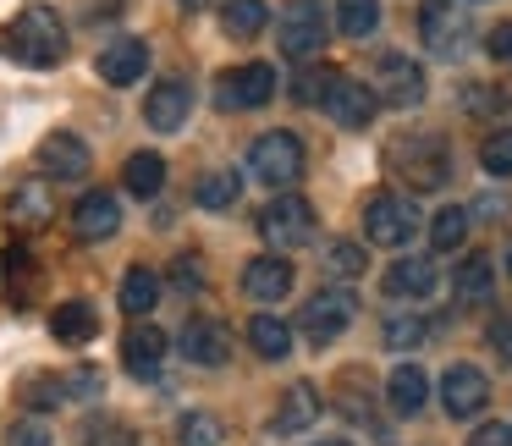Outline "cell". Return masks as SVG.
Instances as JSON below:
<instances>
[{
	"mask_svg": "<svg viewBox=\"0 0 512 446\" xmlns=\"http://www.w3.org/2000/svg\"><path fill=\"white\" fill-rule=\"evenodd\" d=\"M0 50L17 61V67L50 72L67 61V23H61L56 6H23L12 23L0 28Z\"/></svg>",
	"mask_w": 512,
	"mask_h": 446,
	"instance_id": "1",
	"label": "cell"
},
{
	"mask_svg": "<svg viewBox=\"0 0 512 446\" xmlns=\"http://www.w3.org/2000/svg\"><path fill=\"white\" fill-rule=\"evenodd\" d=\"M419 34H424V45H430V56L457 61L468 45H474V17H468L463 0H424Z\"/></svg>",
	"mask_w": 512,
	"mask_h": 446,
	"instance_id": "2",
	"label": "cell"
},
{
	"mask_svg": "<svg viewBox=\"0 0 512 446\" xmlns=\"http://www.w3.org/2000/svg\"><path fill=\"white\" fill-rule=\"evenodd\" d=\"M248 177L265 182V188H292L303 177V144L292 133H259L248 144Z\"/></svg>",
	"mask_w": 512,
	"mask_h": 446,
	"instance_id": "3",
	"label": "cell"
},
{
	"mask_svg": "<svg viewBox=\"0 0 512 446\" xmlns=\"http://www.w3.org/2000/svg\"><path fill=\"white\" fill-rule=\"evenodd\" d=\"M413 232H419V210L408 193H375L364 204V237L375 248H408Z\"/></svg>",
	"mask_w": 512,
	"mask_h": 446,
	"instance_id": "4",
	"label": "cell"
},
{
	"mask_svg": "<svg viewBox=\"0 0 512 446\" xmlns=\"http://www.w3.org/2000/svg\"><path fill=\"white\" fill-rule=\"evenodd\" d=\"M353 314H358V298L347 287H320L309 303H303V314H298V331H303V342H314V347H331L336 336L353 325Z\"/></svg>",
	"mask_w": 512,
	"mask_h": 446,
	"instance_id": "5",
	"label": "cell"
},
{
	"mask_svg": "<svg viewBox=\"0 0 512 446\" xmlns=\"http://www.w3.org/2000/svg\"><path fill=\"white\" fill-rule=\"evenodd\" d=\"M276 100V67L270 61H243L215 78V105L221 111H259Z\"/></svg>",
	"mask_w": 512,
	"mask_h": 446,
	"instance_id": "6",
	"label": "cell"
},
{
	"mask_svg": "<svg viewBox=\"0 0 512 446\" xmlns=\"http://www.w3.org/2000/svg\"><path fill=\"white\" fill-rule=\"evenodd\" d=\"M259 237H265L276 254L303 248V243L314 237V210H309V199H298V193H281L276 204H265V215H259Z\"/></svg>",
	"mask_w": 512,
	"mask_h": 446,
	"instance_id": "7",
	"label": "cell"
},
{
	"mask_svg": "<svg viewBox=\"0 0 512 446\" xmlns=\"http://www.w3.org/2000/svg\"><path fill=\"white\" fill-rule=\"evenodd\" d=\"M276 39H281V56H292V61H314V56H320V45H325L320 0H292L287 12H281Z\"/></svg>",
	"mask_w": 512,
	"mask_h": 446,
	"instance_id": "8",
	"label": "cell"
},
{
	"mask_svg": "<svg viewBox=\"0 0 512 446\" xmlns=\"http://www.w3.org/2000/svg\"><path fill=\"white\" fill-rule=\"evenodd\" d=\"M391 166L413 182V188H441L452 177V155H446L441 138H408V144L391 149Z\"/></svg>",
	"mask_w": 512,
	"mask_h": 446,
	"instance_id": "9",
	"label": "cell"
},
{
	"mask_svg": "<svg viewBox=\"0 0 512 446\" xmlns=\"http://www.w3.org/2000/svg\"><path fill=\"white\" fill-rule=\"evenodd\" d=\"M485 402H490V380H485V369H474V364H452L441 375V408L452 413V419H474V413H485Z\"/></svg>",
	"mask_w": 512,
	"mask_h": 446,
	"instance_id": "10",
	"label": "cell"
},
{
	"mask_svg": "<svg viewBox=\"0 0 512 446\" xmlns=\"http://www.w3.org/2000/svg\"><path fill=\"white\" fill-rule=\"evenodd\" d=\"M375 111H380L375 89H369V83H358V78H336L331 94H325V116H331L336 127H347V133L369 127V122H375Z\"/></svg>",
	"mask_w": 512,
	"mask_h": 446,
	"instance_id": "11",
	"label": "cell"
},
{
	"mask_svg": "<svg viewBox=\"0 0 512 446\" xmlns=\"http://www.w3.org/2000/svg\"><path fill=\"white\" fill-rule=\"evenodd\" d=\"M375 100L397 105V111H408V105L424 100V67L408 56H380V72H375Z\"/></svg>",
	"mask_w": 512,
	"mask_h": 446,
	"instance_id": "12",
	"label": "cell"
},
{
	"mask_svg": "<svg viewBox=\"0 0 512 446\" xmlns=\"http://www.w3.org/2000/svg\"><path fill=\"white\" fill-rule=\"evenodd\" d=\"M39 171H45L50 182H72L89 171V144H83L78 133H45L39 138Z\"/></svg>",
	"mask_w": 512,
	"mask_h": 446,
	"instance_id": "13",
	"label": "cell"
},
{
	"mask_svg": "<svg viewBox=\"0 0 512 446\" xmlns=\"http://www.w3.org/2000/svg\"><path fill=\"white\" fill-rule=\"evenodd\" d=\"M177 347L193 358V364H204V369H221L226 358H232V331H226L221 320H188L182 325V336H177Z\"/></svg>",
	"mask_w": 512,
	"mask_h": 446,
	"instance_id": "14",
	"label": "cell"
},
{
	"mask_svg": "<svg viewBox=\"0 0 512 446\" xmlns=\"http://www.w3.org/2000/svg\"><path fill=\"white\" fill-rule=\"evenodd\" d=\"M193 111V83L188 78H166L160 89H149L144 100V122L155 127V133H177L182 122H188Z\"/></svg>",
	"mask_w": 512,
	"mask_h": 446,
	"instance_id": "15",
	"label": "cell"
},
{
	"mask_svg": "<svg viewBox=\"0 0 512 446\" xmlns=\"http://www.w3.org/2000/svg\"><path fill=\"white\" fill-rule=\"evenodd\" d=\"M116 226H122V204H116V193H83L78 204H72V232L83 237V243H105V237H116Z\"/></svg>",
	"mask_w": 512,
	"mask_h": 446,
	"instance_id": "16",
	"label": "cell"
},
{
	"mask_svg": "<svg viewBox=\"0 0 512 446\" xmlns=\"http://www.w3.org/2000/svg\"><path fill=\"white\" fill-rule=\"evenodd\" d=\"M243 292L254 303H281L292 292V265L281 254H259L243 265Z\"/></svg>",
	"mask_w": 512,
	"mask_h": 446,
	"instance_id": "17",
	"label": "cell"
},
{
	"mask_svg": "<svg viewBox=\"0 0 512 446\" xmlns=\"http://www.w3.org/2000/svg\"><path fill=\"white\" fill-rule=\"evenodd\" d=\"M144 72H149L144 39H111V45L100 50V78L111 83V89H127V83H138Z\"/></svg>",
	"mask_w": 512,
	"mask_h": 446,
	"instance_id": "18",
	"label": "cell"
},
{
	"mask_svg": "<svg viewBox=\"0 0 512 446\" xmlns=\"http://www.w3.org/2000/svg\"><path fill=\"white\" fill-rule=\"evenodd\" d=\"M166 331H155V325H133L122 342V364L133 380H155L160 375V358H166Z\"/></svg>",
	"mask_w": 512,
	"mask_h": 446,
	"instance_id": "19",
	"label": "cell"
},
{
	"mask_svg": "<svg viewBox=\"0 0 512 446\" xmlns=\"http://www.w3.org/2000/svg\"><path fill=\"white\" fill-rule=\"evenodd\" d=\"M435 281H441V270H435V259H424V254H408V259H397V265L386 270V298H430L435 292Z\"/></svg>",
	"mask_w": 512,
	"mask_h": 446,
	"instance_id": "20",
	"label": "cell"
},
{
	"mask_svg": "<svg viewBox=\"0 0 512 446\" xmlns=\"http://www.w3.org/2000/svg\"><path fill=\"white\" fill-rule=\"evenodd\" d=\"M314 419H320V391H314L309 380H298V386L281 391V408H276V419H270V430L276 435H303Z\"/></svg>",
	"mask_w": 512,
	"mask_h": 446,
	"instance_id": "21",
	"label": "cell"
},
{
	"mask_svg": "<svg viewBox=\"0 0 512 446\" xmlns=\"http://www.w3.org/2000/svg\"><path fill=\"white\" fill-rule=\"evenodd\" d=\"M424 397H430V380H424L419 364H397L386 380V408L397 413V419H413V413L424 408Z\"/></svg>",
	"mask_w": 512,
	"mask_h": 446,
	"instance_id": "22",
	"label": "cell"
},
{
	"mask_svg": "<svg viewBox=\"0 0 512 446\" xmlns=\"http://www.w3.org/2000/svg\"><path fill=\"white\" fill-rule=\"evenodd\" d=\"M490 292H496V265H490L485 254H468L452 276V298L463 303V309H479V303H490Z\"/></svg>",
	"mask_w": 512,
	"mask_h": 446,
	"instance_id": "23",
	"label": "cell"
},
{
	"mask_svg": "<svg viewBox=\"0 0 512 446\" xmlns=\"http://www.w3.org/2000/svg\"><path fill=\"white\" fill-rule=\"evenodd\" d=\"M50 336L56 342H67V347H83V342H94L100 336V314L89 309V303H61V309H50Z\"/></svg>",
	"mask_w": 512,
	"mask_h": 446,
	"instance_id": "24",
	"label": "cell"
},
{
	"mask_svg": "<svg viewBox=\"0 0 512 446\" xmlns=\"http://www.w3.org/2000/svg\"><path fill=\"white\" fill-rule=\"evenodd\" d=\"M248 347L270 364H281V358H292V325L276 320V314H254L248 320Z\"/></svg>",
	"mask_w": 512,
	"mask_h": 446,
	"instance_id": "25",
	"label": "cell"
},
{
	"mask_svg": "<svg viewBox=\"0 0 512 446\" xmlns=\"http://www.w3.org/2000/svg\"><path fill=\"white\" fill-rule=\"evenodd\" d=\"M116 298H122V314L144 320V314L160 303V276H155L149 265H133V270L122 276V292H116Z\"/></svg>",
	"mask_w": 512,
	"mask_h": 446,
	"instance_id": "26",
	"label": "cell"
},
{
	"mask_svg": "<svg viewBox=\"0 0 512 446\" xmlns=\"http://www.w3.org/2000/svg\"><path fill=\"white\" fill-rule=\"evenodd\" d=\"M122 182H127L133 199H155V193L166 188V160H160L155 149H138V155L122 166Z\"/></svg>",
	"mask_w": 512,
	"mask_h": 446,
	"instance_id": "27",
	"label": "cell"
},
{
	"mask_svg": "<svg viewBox=\"0 0 512 446\" xmlns=\"http://www.w3.org/2000/svg\"><path fill=\"white\" fill-rule=\"evenodd\" d=\"M270 23V6L265 0H221V28L232 39H259Z\"/></svg>",
	"mask_w": 512,
	"mask_h": 446,
	"instance_id": "28",
	"label": "cell"
},
{
	"mask_svg": "<svg viewBox=\"0 0 512 446\" xmlns=\"http://www.w3.org/2000/svg\"><path fill=\"white\" fill-rule=\"evenodd\" d=\"M237 193H243V177H237V171H204L193 199H199V210H232Z\"/></svg>",
	"mask_w": 512,
	"mask_h": 446,
	"instance_id": "29",
	"label": "cell"
},
{
	"mask_svg": "<svg viewBox=\"0 0 512 446\" xmlns=\"http://www.w3.org/2000/svg\"><path fill=\"white\" fill-rule=\"evenodd\" d=\"M6 221H17V226H45V221H50V193L39 188V182H23V188L12 193V204H6Z\"/></svg>",
	"mask_w": 512,
	"mask_h": 446,
	"instance_id": "30",
	"label": "cell"
},
{
	"mask_svg": "<svg viewBox=\"0 0 512 446\" xmlns=\"http://www.w3.org/2000/svg\"><path fill=\"white\" fill-rule=\"evenodd\" d=\"M336 28L347 39H369L380 28V0H336Z\"/></svg>",
	"mask_w": 512,
	"mask_h": 446,
	"instance_id": "31",
	"label": "cell"
},
{
	"mask_svg": "<svg viewBox=\"0 0 512 446\" xmlns=\"http://www.w3.org/2000/svg\"><path fill=\"white\" fill-rule=\"evenodd\" d=\"M463 237H468V210L446 204V210L430 221V248L435 254H452V248H463Z\"/></svg>",
	"mask_w": 512,
	"mask_h": 446,
	"instance_id": "32",
	"label": "cell"
},
{
	"mask_svg": "<svg viewBox=\"0 0 512 446\" xmlns=\"http://www.w3.org/2000/svg\"><path fill=\"white\" fill-rule=\"evenodd\" d=\"M336 78H342L336 67H303L298 83H292V100H298V105H325V94H331Z\"/></svg>",
	"mask_w": 512,
	"mask_h": 446,
	"instance_id": "33",
	"label": "cell"
},
{
	"mask_svg": "<svg viewBox=\"0 0 512 446\" xmlns=\"http://www.w3.org/2000/svg\"><path fill=\"white\" fill-rule=\"evenodd\" d=\"M479 166L490 177H512V127H496V133L479 144Z\"/></svg>",
	"mask_w": 512,
	"mask_h": 446,
	"instance_id": "34",
	"label": "cell"
},
{
	"mask_svg": "<svg viewBox=\"0 0 512 446\" xmlns=\"http://www.w3.org/2000/svg\"><path fill=\"white\" fill-rule=\"evenodd\" d=\"M23 402L28 408H61L67 402V375H34V380H23Z\"/></svg>",
	"mask_w": 512,
	"mask_h": 446,
	"instance_id": "35",
	"label": "cell"
},
{
	"mask_svg": "<svg viewBox=\"0 0 512 446\" xmlns=\"http://www.w3.org/2000/svg\"><path fill=\"white\" fill-rule=\"evenodd\" d=\"M177 441L182 446H221L226 430H221V419H215V413H188V419L177 424Z\"/></svg>",
	"mask_w": 512,
	"mask_h": 446,
	"instance_id": "36",
	"label": "cell"
},
{
	"mask_svg": "<svg viewBox=\"0 0 512 446\" xmlns=\"http://www.w3.org/2000/svg\"><path fill=\"white\" fill-rule=\"evenodd\" d=\"M325 270H331V276H342V281L364 276V243H347V237H336V243L325 248Z\"/></svg>",
	"mask_w": 512,
	"mask_h": 446,
	"instance_id": "37",
	"label": "cell"
},
{
	"mask_svg": "<svg viewBox=\"0 0 512 446\" xmlns=\"http://www.w3.org/2000/svg\"><path fill=\"white\" fill-rule=\"evenodd\" d=\"M424 342V320L419 314H391L386 320V347L391 353H408V347H419Z\"/></svg>",
	"mask_w": 512,
	"mask_h": 446,
	"instance_id": "38",
	"label": "cell"
},
{
	"mask_svg": "<svg viewBox=\"0 0 512 446\" xmlns=\"http://www.w3.org/2000/svg\"><path fill=\"white\" fill-rule=\"evenodd\" d=\"M50 441H56V435H50L39 419H17L12 430H6V446H50Z\"/></svg>",
	"mask_w": 512,
	"mask_h": 446,
	"instance_id": "39",
	"label": "cell"
},
{
	"mask_svg": "<svg viewBox=\"0 0 512 446\" xmlns=\"http://www.w3.org/2000/svg\"><path fill=\"white\" fill-rule=\"evenodd\" d=\"M485 342H490V353L501 358V364L512 369V320H490V331H485Z\"/></svg>",
	"mask_w": 512,
	"mask_h": 446,
	"instance_id": "40",
	"label": "cell"
},
{
	"mask_svg": "<svg viewBox=\"0 0 512 446\" xmlns=\"http://www.w3.org/2000/svg\"><path fill=\"white\" fill-rule=\"evenodd\" d=\"M468 446H512V424H479Z\"/></svg>",
	"mask_w": 512,
	"mask_h": 446,
	"instance_id": "41",
	"label": "cell"
},
{
	"mask_svg": "<svg viewBox=\"0 0 512 446\" xmlns=\"http://www.w3.org/2000/svg\"><path fill=\"white\" fill-rule=\"evenodd\" d=\"M177 287H188V292H199V287H204L199 254H182V259H177Z\"/></svg>",
	"mask_w": 512,
	"mask_h": 446,
	"instance_id": "42",
	"label": "cell"
},
{
	"mask_svg": "<svg viewBox=\"0 0 512 446\" xmlns=\"http://www.w3.org/2000/svg\"><path fill=\"white\" fill-rule=\"evenodd\" d=\"M485 50H490L496 61H512V23H496V28H490Z\"/></svg>",
	"mask_w": 512,
	"mask_h": 446,
	"instance_id": "43",
	"label": "cell"
},
{
	"mask_svg": "<svg viewBox=\"0 0 512 446\" xmlns=\"http://www.w3.org/2000/svg\"><path fill=\"white\" fill-rule=\"evenodd\" d=\"M204 6H210V0H182V12H204Z\"/></svg>",
	"mask_w": 512,
	"mask_h": 446,
	"instance_id": "44",
	"label": "cell"
},
{
	"mask_svg": "<svg viewBox=\"0 0 512 446\" xmlns=\"http://www.w3.org/2000/svg\"><path fill=\"white\" fill-rule=\"evenodd\" d=\"M501 265H507V276H512V243H507V254H501Z\"/></svg>",
	"mask_w": 512,
	"mask_h": 446,
	"instance_id": "45",
	"label": "cell"
},
{
	"mask_svg": "<svg viewBox=\"0 0 512 446\" xmlns=\"http://www.w3.org/2000/svg\"><path fill=\"white\" fill-rule=\"evenodd\" d=\"M314 446H353V441H314Z\"/></svg>",
	"mask_w": 512,
	"mask_h": 446,
	"instance_id": "46",
	"label": "cell"
}]
</instances>
